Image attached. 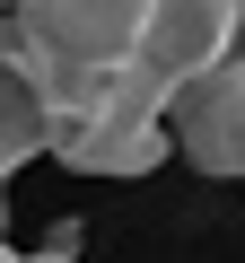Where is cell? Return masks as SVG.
<instances>
[{"label":"cell","mask_w":245,"mask_h":263,"mask_svg":"<svg viewBox=\"0 0 245 263\" xmlns=\"http://www.w3.org/2000/svg\"><path fill=\"white\" fill-rule=\"evenodd\" d=\"M158 27V0H27V53L53 70V88L88 70H132Z\"/></svg>","instance_id":"1"},{"label":"cell","mask_w":245,"mask_h":263,"mask_svg":"<svg viewBox=\"0 0 245 263\" xmlns=\"http://www.w3.org/2000/svg\"><path fill=\"white\" fill-rule=\"evenodd\" d=\"M167 132H175V149L210 176H245V62H219L210 79L175 88L167 105Z\"/></svg>","instance_id":"2"},{"label":"cell","mask_w":245,"mask_h":263,"mask_svg":"<svg viewBox=\"0 0 245 263\" xmlns=\"http://www.w3.org/2000/svg\"><path fill=\"white\" fill-rule=\"evenodd\" d=\"M53 123H62V88L35 53L0 62V167H18L35 149H53Z\"/></svg>","instance_id":"3"}]
</instances>
